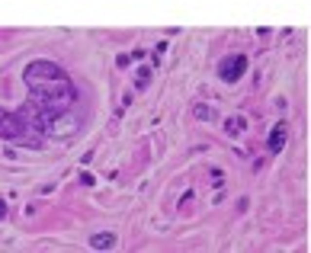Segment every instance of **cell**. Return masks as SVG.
Returning a JSON list of instances; mask_svg holds the SVG:
<instances>
[{
	"mask_svg": "<svg viewBox=\"0 0 311 253\" xmlns=\"http://www.w3.org/2000/svg\"><path fill=\"white\" fill-rule=\"evenodd\" d=\"M23 77H26V87L32 90V106L39 109L48 122H55L58 115H64L77 103V90L71 84V77L55 61H32L23 71Z\"/></svg>",
	"mask_w": 311,
	"mask_h": 253,
	"instance_id": "6da1fadb",
	"label": "cell"
},
{
	"mask_svg": "<svg viewBox=\"0 0 311 253\" xmlns=\"http://www.w3.org/2000/svg\"><path fill=\"white\" fill-rule=\"evenodd\" d=\"M0 138L19 141V145H39V135H36V131L19 119V115L3 112V109H0Z\"/></svg>",
	"mask_w": 311,
	"mask_h": 253,
	"instance_id": "7a4b0ae2",
	"label": "cell"
},
{
	"mask_svg": "<svg viewBox=\"0 0 311 253\" xmlns=\"http://www.w3.org/2000/svg\"><path fill=\"white\" fill-rule=\"evenodd\" d=\"M244 68H247V58H244V54H234V61L228 58V61L221 64V77H225V80H238V77L244 74Z\"/></svg>",
	"mask_w": 311,
	"mask_h": 253,
	"instance_id": "3957f363",
	"label": "cell"
},
{
	"mask_svg": "<svg viewBox=\"0 0 311 253\" xmlns=\"http://www.w3.org/2000/svg\"><path fill=\"white\" fill-rule=\"evenodd\" d=\"M282 145H286V125H276L270 135V151H279Z\"/></svg>",
	"mask_w": 311,
	"mask_h": 253,
	"instance_id": "277c9868",
	"label": "cell"
},
{
	"mask_svg": "<svg viewBox=\"0 0 311 253\" xmlns=\"http://www.w3.org/2000/svg\"><path fill=\"white\" fill-rule=\"evenodd\" d=\"M112 244V234H100V237H93V247H109Z\"/></svg>",
	"mask_w": 311,
	"mask_h": 253,
	"instance_id": "5b68a950",
	"label": "cell"
}]
</instances>
